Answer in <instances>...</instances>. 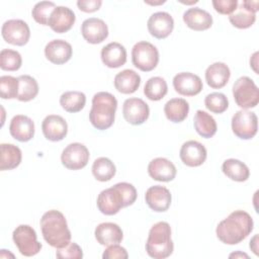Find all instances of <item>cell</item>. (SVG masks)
Segmentation results:
<instances>
[{"instance_id": "41", "label": "cell", "mask_w": 259, "mask_h": 259, "mask_svg": "<svg viewBox=\"0 0 259 259\" xmlns=\"http://www.w3.org/2000/svg\"><path fill=\"white\" fill-rule=\"evenodd\" d=\"M56 257L59 259H81L83 258V251L78 244L70 242L65 247L57 248Z\"/></svg>"}, {"instance_id": "42", "label": "cell", "mask_w": 259, "mask_h": 259, "mask_svg": "<svg viewBox=\"0 0 259 259\" xmlns=\"http://www.w3.org/2000/svg\"><path fill=\"white\" fill-rule=\"evenodd\" d=\"M211 3L217 12L230 15L236 10L239 2L237 0H212Z\"/></svg>"}, {"instance_id": "29", "label": "cell", "mask_w": 259, "mask_h": 259, "mask_svg": "<svg viewBox=\"0 0 259 259\" xmlns=\"http://www.w3.org/2000/svg\"><path fill=\"white\" fill-rule=\"evenodd\" d=\"M193 125L196 133L204 139L213 137L218 130L215 119L209 113L200 109H198L194 115Z\"/></svg>"}, {"instance_id": "44", "label": "cell", "mask_w": 259, "mask_h": 259, "mask_svg": "<svg viewBox=\"0 0 259 259\" xmlns=\"http://www.w3.org/2000/svg\"><path fill=\"white\" fill-rule=\"evenodd\" d=\"M102 4L101 0H78V8L86 13H92L97 11Z\"/></svg>"}, {"instance_id": "15", "label": "cell", "mask_w": 259, "mask_h": 259, "mask_svg": "<svg viewBox=\"0 0 259 259\" xmlns=\"http://www.w3.org/2000/svg\"><path fill=\"white\" fill-rule=\"evenodd\" d=\"M173 87L180 95L194 96L201 92L203 84L199 76L191 72H181L174 76Z\"/></svg>"}, {"instance_id": "14", "label": "cell", "mask_w": 259, "mask_h": 259, "mask_svg": "<svg viewBox=\"0 0 259 259\" xmlns=\"http://www.w3.org/2000/svg\"><path fill=\"white\" fill-rule=\"evenodd\" d=\"M179 157L184 165L188 167H198L205 162L207 152L201 143L190 140L183 143L181 146Z\"/></svg>"}, {"instance_id": "13", "label": "cell", "mask_w": 259, "mask_h": 259, "mask_svg": "<svg viewBox=\"0 0 259 259\" xmlns=\"http://www.w3.org/2000/svg\"><path fill=\"white\" fill-rule=\"evenodd\" d=\"M147 26L152 36L158 39H163L169 36L173 31L174 19L170 13L158 11L149 17Z\"/></svg>"}, {"instance_id": "2", "label": "cell", "mask_w": 259, "mask_h": 259, "mask_svg": "<svg viewBox=\"0 0 259 259\" xmlns=\"http://www.w3.org/2000/svg\"><path fill=\"white\" fill-rule=\"evenodd\" d=\"M138 196L136 187L127 182H119L112 187L102 190L96 200L101 213L105 215L116 214L122 207L132 205Z\"/></svg>"}, {"instance_id": "9", "label": "cell", "mask_w": 259, "mask_h": 259, "mask_svg": "<svg viewBox=\"0 0 259 259\" xmlns=\"http://www.w3.org/2000/svg\"><path fill=\"white\" fill-rule=\"evenodd\" d=\"M258 130V117L255 112L247 109L238 110L232 117V131L242 140L255 137Z\"/></svg>"}, {"instance_id": "3", "label": "cell", "mask_w": 259, "mask_h": 259, "mask_svg": "<svg viewBox=\"0 0 259 259\" xmlns=\"http://www.w3.org/2000/svg\"><path fill=\"white\" fill-rule=\"evenodd\" d=\"M40 230L45 241L54 248H62L71 242V232L65 215L57 209L46 211L40 218Z\"/></svg>"}, {"instance_id": "16", "label": "cell", "mask_w": 259, "mask_h": 259, "mask_svg": "<svg viewBox=\"0 0 259 259\" xmlns=\"http://www.w3.org/2000/svg\"><path fill=\"white\" fill-rule=\"evenodd\" d=\"M81 34L87 42L97 45L105 40L108 36V27L102 19L90 17L82 22Z\"/></svg>"}, {"instance_id": "4", "label": "cell", "mask_w": 259, "mask_h": 259, "mask_svg": "<svg viewBox=\"0 0 259 259\" xmlns=\"http://www.w3.org/2000/svg\"><path fill=\"white\" fill-rule=\"evenodd\" d=\"M116 108L117 100L113 94L104 91L97 92L92 97V106L89 112L91 124L99 131L109 128L114 122Z\"/></svg>"}, {"instance_id": "28", "label": "cell", "mask_w": 259, "mask_h": 259, "mask_svg": "<svg viewBox=\"0 0 259 259\" xmlns=\"http://www.w3.org/2000/svg\"><path fill=\"white\" fill-rule=\"evenodd\" d=\"M21 150L13 144L0 145V170H12L21 163Z\"/></svg>"}, {"instance_id": "7", "label": "cell", "mask_w": 259, "mask_h": 259, "mask_svg": "<svg viewBox=\"0 0 259 259\" xmlns=\"http://www.w3.org/2000/svg\"><path fill=\"white\" fill-rule=\"evenodd\" d=\"M12 239L19 253L25 257L36 255L42 247L37 241L34 229L28 225H19L16 227L12 233Z\"/></svg>"}, {"instance_id": "35", "label": "cell", "mask_w": 259, "mask_h": 259, "mask_svg": "<svg viewBox=\"0 0 259 259\" xmlns=\"http://www.w3.org/2000/svg\"><path fill=\"white\" fill-rule=\"evenodd\" d=\"M116 173V168L113 162L106 157L95 159L92 165V174L96 180L101 182L109 181Z\"/></svg>"}, {"instance_id": "40", "label": "cell", "mask_w": 259, "mask_h": 259, "mask_svg": "<svg viewBox=\"0 0 259 259\" xmlns=\"http://www.w3.org/2000/svg\"><path fill=\"white\" fill-rule=\"evenodd\" d=\"M18 89V78L9 75H4L0 77V97L2 99L17 98Z\"/></svg>"}, {"instance_id": "21", "label": "cell", "mask_w": 259, "mask_h": 259, "mask_svg": "<svg viewBox=\"0 0 259 259\" xmlns=\"http://www.w3.org/2000/svg\"><path fill=\"white\" fill-rule=\"evenodd\" d=\"M176 172L175 165L166 158H155L148 165V173L150 177L157 181H172L176 176Z\"/></svg>"}, {"instance_id": "48", "label": "cell", "mask_w": 259, "mask_h": 259, "mask_svg": "<svg viewBox=\"0 0 259 259\" xmlns=\"http://www.w3.org/2000/svg\"><path fill=\"white\" fill-rule=\"evenodd\" d=\"M229 257H230V258H233V257H235V258H239V257H241V258H249V256H248L246 253H242V252H240V251H237V252H235V253L230 254Z\"/></svg>"}, {"instance_id": "20", "label": "cell", "mask_w": 259, "mask_h": 259, "mask_svg": "<svg viewBox=\"0 0 259 259\" xmlns=\"http://www.w3.org/2000/svg\"><path fill=\"white\" fill-rule=\"evenodd\" d=\"M73 54L72 46L64 39H53L45 47L46 58L55 65L67 63Z\"/></svg>"}, {"instance_id": "17", "label": "cell", "mask_w": 259, "mask_h": 259, "mask_svg": "<svg viewBox=\"0 0 259 259\" xmlns=\"http://www.w3.org/2000/svg\"><path fill=\"white\" fill-rule=\"evenodd\" d=\"M145 200L152 210L156 212H163L170 207L172 195L167 187L154 185L147 189Z\"/></svg>"}, {"instance_id": "34", "label": "cell", "mask_w": 259, "mask_h": 259, "mask_svg": "<svg viewBox=\"0 0 259 259\" xmlns=\"http://www.w3.org/2000/svg\"><path fill=\"white\" fill-rule=\"evenodd\" d=\"M60 104L68 112H79L86 104V95L81 91H66L60 97Z\"/></svg>"}, {"instance_id": "8", "label": "cell", "mask_w": 259, "mask_h": 259, "mask_svg": "<svg viewBox=\"0 0 259 259\" xmlns=\"http://www.w3.org/2000/svg\"><path fill=\"white\" fill-rule=\"evenodd\" d=\"M132 62L139 70L150 72L159 63L158 49L149 41H139L133 47Z\"/></svg>"}, {"instance_id": "12", "label": "cell", "mask_w": 259, "mask_h": 259, "mask_svg": "<svg viewBox=\"0 0 259 259\" xmlns=\"http://www.w3.org/2000/svg\"><path fill=\"white\" fill-rule=\"evenodd\" d=\"M122 114L128 123L133 125H140L149 118L150 108L143 99L131 97L125 99L123 102Z\"/></svg>"}, {"instance_id": "38", "label": "cell", "mask_w": 259, "mask_h": 259, "mask_svg": "<svg viewBox=\"0 0 259 259\" xmlns=\"http://www.w3.org/2000/svg\"><path fill=\"white\" fill-rule=\"evenodd\" d=\"M204 105L210 112L220 114L228 109L229 100L224 93L212 92L205 96Z\"/></svg>"}, {"instance_id": "45", "label": "cell", "mask_w": 259, "mask_h": 259, "mask_svg": "<svg viewBox=\"0 0 259 259\" xmlns=\"http://www.w3.org/2000/svg\"><path fill=\"white\" fill-rule=\"evenodd\" d=\"M242 3H243V5L246 8L250 9L254 13H256L258 11V9H259L258 8V5H259V1L258 0H243Z\"/></svg>"}, {"instance_id": "19", "label": "cell", "mask_w": 259, "mask_h": 259, "mask_svg": "<svg viewBox=\"0 0 259 259\" xmlns=\"http://www.w3.org/2000/svg\"><path fill=\"white\" fill-rule=\"evenodd\" d=\"M76 20L74 11L67 6H56L49 19V26L57 33L67 32Z\"/></svg>"}, {"instance_id": "31", "label": "cell", "mask_w": 259, "mask_h": 259, "mask_svg": "<svg viewBox=\"0 0 259 259\" xmlns=\"http://www.w3.org/2000/svg\"><path fill=\"white\" fill-rule=\"evenodd\" d=\"M224 174L233 181L244 182L248 180L250 176V170L248 166L238 159H227L222 165Z\"/></svg>"}, {"instance_id": "27", "label": "cell", "mask_w": 259, "mask_h": 259, "mask_svg": "<svg viewBox=\"0 0 259 259\" xmlns=\"http://www.w3.org/2000/svg\"><path fill=\"white\" fill-rule=\"evenodd\" d=\"M113 84L118 92L132 94L139 89L141 85V76L132 69H125L115 75Z\"/></svg>"}, {"instance_id": "49", "label": "cell", "mask_w": 259, "mask_h": 259, "mask_svg": "<svg viewBox=\"0 0 259 259\" xmlns=\"http://www.w3.org/2000/svg\"><path fill=\"white\" fill-rule=\"evenodd\" d=\"M6 251H7V250H4V249H2V250H1V253H0V257H1V258H5V257H7V256H10V257H12V258L14 257V255H13V254H11L10 252L7 254V253H6Z\"/></svg>"}, {"instance_id": "33", "label": "cell", "mask_w": 259, "mask_h": 259, "mask_svg": "<svg viewBox=\"0 0 259 259\" xmlns=\"http://www.w3.org/2000/svg\"><path fill=\"white\" fill-rule=\"evenodd\" d=\"M168 92V85L164 78L155 76L147 80L144 86V94L152 101H159Z\"/></svg>"}, {"instance_id": "37", "label": "cell", "mask_w": 259, "mask_h": 259, "mask_svg": "<svg viewBox=\"0 0 259 259\" xmlns=\"http://www.w3.org/2000/svg\"><path fill=\"white\" fill-rule=\"evenodd\" d=\"M22 65L21 55L14 50L3 49L0 52V68L4 71H17Z\"/></svg>"}, {"instance_id": "39", "label": "cell", "mask_w": 259, "mask_h": 259, "mask_svg": "<svg viewBox=\"0 0 259 259\" xmlns=\"http://www.w3.org/2000/svg\"><path fill=\"white\" fill-rule=\"evenodd\" d=\"M55 8L56 4L54 2L40 1L33 6L31 10V15L37 23L41 25H49V19Z\"/></svg>"}, {"instance_id": "25", "label": "cell", "mask_w": 259, "mask_h": 259, "mask_svg": "<svg viewBox=\"0 0 259 259\" xmlns=\"http://www.w3.org/2000/svg\"><path fill=\"white\" fill-rule=\"evenodd\" d=\"M96 241L102 246L119 244L123 239V233L120 227L114 223H101L94 231Z\"/></svg>"}, {"instance_id": "23", "label": "cell", "mask_w": 259, "mask_h": 259, "mask_svg": "<svg viewBox=\"0 0 259 259\" xmlns=\"http://www.w3.org/2000/svg\"><path fill=\"white\" fill-rule=\"evenodd\" d=\"M100 57L106 67L111 69L119 68L126 62V50L121 44L112 41L101 49Z\"/></svg>"}, {"instance_id": "47", "label": "cell", "mask_w": 259, "mask_h": 259, "mask_svg": "<svg viewBox=\"0 0 259 259\" xmlns=\"http://www.w3.org/2000/svg\"><path fill=\"white\" fill-rule=\"evenodd\" d=\"M250 249L255 255H258V235H255L250 241Z\"/></svg>"}, {"instance_id": "43", "label": "cell", "mask_w": 259, "mask_h": 259, "mask_svg": "<svg viewBox=\"0 0 259 259\" xmlns=\"http://www.w3.org/2000/svg\"><path fill=\"white\" fill-rule=\"evenodd\" d=\"M128 257L127 251L125 248L121 247L118 244H113L107 246L102 254L103 259H126Z\"/></svg>"}, {"instance_id": "30", "label": "cell", "mask_w": 259, "mask_h": 259, "mask_svg": "<svg viewBox=\"0 0 259 259\" xmlns=\"http://www.w3.org/2000/svg\"><path fill=\"white\" fill-rule=\"evenodd\" d=\"M189 112V103L183 98H172L164 105V113L172 122L183 121Z\"/></svg>"}, {"instance_id": "18", "label": "cell", "mask_w": 259, "mask_h": 259, "mask_svg": "<svg viewBox=\"0 0 259 259\" xmlns=\"http://www.w3.org/2000/svg\"><path fill=\"white\" fill-rule=\"evenodd\" d=\"M45 138L51 142L62 141L68 134V124L64 117L58 114L47 115L41 122Z\"/></svg>"}, {"instance_id": "1", "label": "cell", "mask_w": 259, "mask_h": 259, "mask_svg": "<svg viewBox=\"0 0 259 259\" xmlns=\"http://www.w3.org/2000/svg\"><path fill=\"white\" fill-rule=\"evenodd\" d=\"M252 217L245 210H234L219 223L215 234L219 240L227 245H237L245 240L253 231Z\"/></svg>"}, {"instance_id": "50", "label": "cell", "mask_w": 259, "mask_h": 259, "mask_svg": "<svg viewBox=\"0 0 259 259\" xmlns=\"http://www.w3.org/2000/svg\"><path fill=\"white\" fill-rule=\"evenodd\" d=\"M166 1L165 0H161V1H158V2H152V1H146L145 0V3H147V4H151V5H158V4H163V3H165Z\"/></svg>"}, {"instance_id": "24", "label": "cell", "mask_w": 259, "mask_h": 259, "mask_svg": "<svg viewBox=\"0 0 259 259\" xmlns=\"http://www.w3.org/2000/svg\"><path fill=\"white\" fill-rule=\"evenodd\" d=\"M183 21L190 29L202 31L212 25V16L199 7H191L183 13Z\"/></svg>"}, {"instance_id": "36", "label": "cell", "mask_w": 259, "mask_h": 259, "mask_svg": "<svg viewBox=\"0 0 259 259\" xmlns=\"http://www.w3.org/2000/svg\"><path fill=\"white\" fill-rule=\"evenodd\" d=\"M18 78L19 89L17 99L22 102H27L34 99L38 93V84L30 75H20Z\"/></svg>"}, {"instance_id": "5", "label": "cell", "mask_w": 259, "mask_h": 259, "mask_svg": "<svg viewBox=\"0 0 259 259\" xmlns=\"http://www.w3.org/2000/svg\"><path fill=\"white\" fill-rule=\"evenodd\" d=\"M174 250L171 239V227L166 222H158L149 231L146 242V251L154 259H165Z\"/></svg>"}, {"instance_id": "11", "label": "cell", "mask_w": 259, "mask_h": 259, "mask_svg": "<svg viewBox=\"0 0 259 259\" xmlns=\"http://www.w3.org/2000/svg\"><path fill=\"white\" fill-rule=\"evenodd\" d=\"M90 154L87 147L81 143L69 144L62 152V164L70 170L84 168L89 161Z\"/></svg>"}, {"instance_id": "26", "label": "cell", "mask_w": 259, "mask_h": 259, "mask_svg": "<svg viewBox=\"0 0 259 259\" xmlns=\"http://www.w3.org/2000/svg\"><path fill=\"white\" fill-rule=\"evenodd\" d=\"M231 77V70L223 62H215L205 70V81L210 88L221 89L227 85Z\"/></svg>"}, {"instance_id": "10", "label": "cell", "mask_w": 259, "mask_h": 259, "mask_svg": "<svg viewBox=\"0 0 259 259\" xmlns=\"http://www.w3.org/2000/svg\"><path fill=\"white\" fill-rule=\"evenodd\" d=\"M1 34L6 42L21 47L28 42L30 29L22 19H9L3 23Z\"/></svg>"}, {"instance_id": "22", "label": "cell", "mask_w": 259, "mask_h": 259, "mask_svg": "<svg viewBox=\"0 0 259 259\" xmlns=\"http://www.w3.org/2000/svg\"><path fill=\"white\" fill-rule=\"evenodd\" d=\"M9 133L19 142H28L34 136V122L26 115L17 114L10 121Z\"/></svg>"}, {"instance_id": "6", "label": "cell", "mask_w": 259, "mask_h": 259, "mask_svg": "<svg viewBox=\"0 0 259 259\" xmlns=\"http://www.w3.org/2000/svg\"><path fill=\"white\" fill-rule=\"evenodd\" d=\"M233 96L242 109L253 108L259 102V89L250 77L242 76L233 85Z\"/></svg>"}, {"instance_id": "46", "label": "cell", "mask_w": 259, "mask_h": 259, "mask_svg": "<svg viewBox=\"0 0 259 259\" xmlns=\"http://www.w3.org/2000/svg\"><path fill=\"white\" fill-rule=\"evenodd\" d=\"M257 66H258V52H255L251 58H250V67L254 70V72L256 74H258V69H257Z\"/></svg>"}, {"instance_id": "32", "label": "cell", "mask_w": 259, "mask_h": 259, "mask_svg": "<svg viewBox=\"0 0 259 259\" xmlns=\"http://www.w3.org/2000/svg\"><path fill=\"white\" fill-rule=\"evenodd\" d=\"M229 20L233 26L239 29H246L254 24L256 20V13L246 8L241 1L238 3L236 10L230 14Z\"/></svg>"}]
</instances>
